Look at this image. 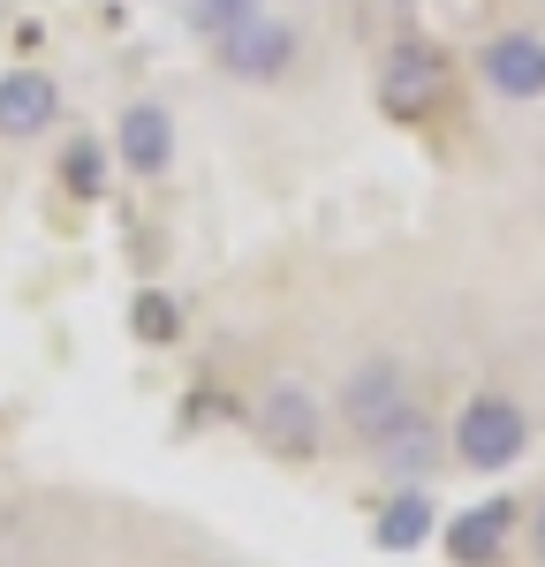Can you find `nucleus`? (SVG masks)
Segmentation results:
<instances>
[{
    "label": "nucleus",
    "instance_id": "1",
    "mask_svg": "<svg viewBox=\"0 0 545 567\" xmlns=\"http://www.w3.org/2000/svg\"><path fill=\"white\" fill-rule=\"evenodd\" d=\"M531 446H538V424H531L523 393L507 386H477L448 416V454L462 477H507L515 462H531Z\"/></svg>",
    "mask_w": 545,
    "mask_h": 567
},
{
    "label": "nucleus",
    "instance_id": "2",
    "mask_svg": "<svg viewBox=\"0 0 545 567\" xmlns=\"http://www.w3.org/2000/svg\"><path fill=\"white\" fill-rule=\"evenodd\" d=\"M250 439L266 446L272 462L288 470H311L333 439V401L304 379V371H266L258 393H250Z\"/></svg>",
    "mask_w": 545,
    "mask_h": 567
},
{
    "label": "nucleus",
    "instance_id": "3",
    "mask_svg": "<svg viewBox=\"0 0 545 567\" xmlns=\"http://www.w3.org/2000/svg\"><path fill=\"white\" fill-rule=\"evenodd\" d=\"M371 99H379L387 122L432 130V122L454 106V53L432 45V39H394L387 53H379V69H371Z\"/></svg>",
    "mask_w": 545,
    "mask_h": 567
},
{
    "label": "nucleus",
    "instance_id": "4",
    "mask_svg": "<svg viewBox=\"0 0 545 567\" xmlns=\"http://www.w3.org/2000/svg\"><path fill=\"white\" fill-rule=\"evenodd\" d=\"M304 23L296 16H280V8H258L250 23H235L227 39L205 45V61L220 69L227 84H243V91H280V84H296V69H304Z\"/></svg>",
    "mask_w": 545,
    "mask_h": 567
},
{
    "label": "nucleus",
    "instance_id": "5",
    "mask_svg": "<svg viewBox=\"0 0 545 567\" xmlns=\"http://www.w3.org/2000/svg\"><path fill=\"white\" fill-rule=\"evenodd\" d=\"M326 401H333V424L357 439V446H371V439H387L409 409H417V379H409L402 355H357V363L333 379Z\"/></svg>",
    "mask_w": 545,
    "mask_h": 567
},
{
    "label": "nucleus",
    "instance_id": "6",
    "mask_svg": "<svg viewBox=\"0 0 545 567\" xmlns=\"http://www.w3.org/2000/svg\"><path fill=\"white\" fill-rule=\"evenodd\" d=\"M470 84L500 106H545V31L500 23L470 45Z\"/></svg>",
    "mask_w": 545,
    "mask_h": 567
},
{
    "label": "nucleus",
    "instance_id": "7",
    "mask_svg": "<svg viewBox=\"0 0 545 567\" xmlns=\"http://www.w3.org/2000/svg\"><path fill=\"white\" fill-rule=\"evenodd\" d=\"M106 152H114V167L130 182H167L175 175V152H182V130H175V106L167 99H130L122 114H114V136H106Z\"/></svg>",
    "mask_w": 545,
    "mask_h": 567
},
{
    "label": "nucleus",
    "instance_id": "8",
    "mask_svg": "<svg viewBox=\"0 0 545 567\" xmlns=\"http://www.w3.org/2000/svg\"><path fill=\"white\" fill-rule=\"evenodd\" d=\"M363 462H371L387 484H432L440 470H454L448 424H440V416H424V409H409L387 439H371V446H363Z\"/></svg>",
    "mask_w": 545,
    "mask_h": 567
},
{
    "label": "nucleus",
    "instance_id": "9",
    "mask_svg": "<svg viewBox=\"0 0 545 567\" xmlns=\"http://www.w3.org/2000/svg\"><path fill=\"white\" fill-rule=\"evenodd\" d=\"M61 130V76L39 61L0 69V144H39Z\"/></svg>",
    "mask_w": 545,
    "mask_h": 567
},
{
    "label": "nucleus",
    "instance_id": "10",
    "mask_svg": "<svg viewBox=\"0 0 545 567\" xmlns=\"http://www.w3.org/2000/svg\"><path fill=\"white\" fill-rule=\"evenodd\" d=\"M515 537H523V499H485V507H462L448 529H440V545H448L454 567H500L515 553Z\"/></svg>",
    "mask_w": 545,
    "mask_h": 567
},
{
    "label": "nucleus",
    "instance_id": "11",
    "mask_svg": "<svg viewBox=\"0 0 545 567\" xmlns=\"http://www.w3.org/2000/svg\"><path fill=\"white\" fill-rule=\"evenodd\" d=\"M432 537V484H394L387 515H379V545H424Z\"/></svg>",
    "mask_w": 545,
    "mask_h": 567
},
{
    "label": "nucleus",
    "instance_id": "12",
    "mask_svg": "<svg viewBox=\"0 0 545 567\" xmlns=\"http://www.w3.org/2000/svg\"><path fill=\"white\" fill-rule=\"evenodd\" d=\"M106 167H114L106 136H69V144H61V189H69V197H99V189H106Z\"/></svg>",
    "mask_w": 545,
    "mask_h": 567
},
{
    "label": "nucleus",
    "instance_id": "13",
    "mask_svg": "<svg viewBox=\"0 0 545 567\" xmlns=\"http://www.w3.org/2000/svg\"><path fill=\"white\" fill-rule=\"evenodd\" d=\"M266 0H182V31L197 45H213V39H227L235 23H250Z\"/></svg>",
    "mask_w": 545,
    "mask_h": 567
},
{
    "label": "nucleus",
    "instance_id": "14",
    "mask_svg": "<svg viewBox=\"0 0 545 567\" xmlns=\"http://www.w3.org/2000/svg\"><path fill=\"white\" fill-rule=\"evenodd\" d=\"M515 553H523L531 567H545V492L523 499V537H515Z\"/></svg>",
    "mask_w": 545,
    "mask_h": 567
},
{
    "label": "nucleus",
    "instance_id": "15",
    "mask_svg": "<svg viewBox=\"0 0 545 567\" xmlns=\"http://www.w3.org/2000/svg\"><path fill=\"white\" fill-rule=\"evenodd\" d=\"M136 318H144V326H136L144 341H175V303H160V296H152V303L136 310Z\"/></svg>",
    "mask_w": 545,
    "mask_h": 567
},
{
    "label": "nucleus",
    "instance_id": "16",
    "mask_svg": "<svg viewBox=\"0 0 545 567\" xmlns=\"http://www.w3.org/2000/svg\"><path fill=\"white\" fill-rule=\"evenodd\" d=\"M0 23H8V0H0Z\"/></svg>",
    "mask_w": 545,
    "mask_h": 567
}]
</instances>
